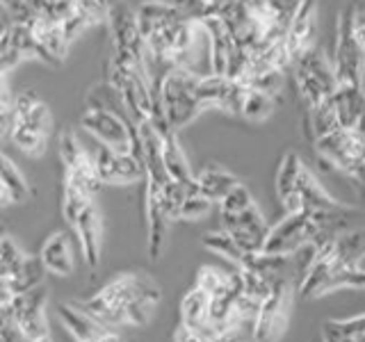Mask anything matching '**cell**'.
<instances>
[{
	"mask_svg": "<svg viewBox=\"0 0 365 342\" xmlns=\"http://www.w3.org/2000/svg\"><path fill=\"white\" fill-rule=\"evenodd\" d=\"M39 342H51V338H43V340H39Z\"/></svg>",
	"mask_w": 365,
	"mask_h": 342,
	"instance_id": "44",
	"label": "cell"
},
{
	"mask_svg": "<svg viewBox=\"0 0 365 342\" xmlns=\"http://www.w3.org/2000/svg\"><path fill=\"white\" fill-rule=\"evenodd\" d=\"M39 260L43 269L55 274V276H71L76 271V256L68 233L57 231L46 239L39 251Z\"/></svg>",
	"mask_w": 365,
	"mask_h": 342,
	"instance_id": "17",
	"label": "cell"
},
{
	"mask_svg": "<svg viewBox=\"0 0 365 342\" xmlns=\"http://www.w3.org/2000/svg\"><path fill=\"white\" fill-rule=\"evenodd\" d=\"M208 342H247V333L242 326H237V328H228L224 333L210 338Z\"/></svg>",
	"mask_w": 365,
	"mask_h": 342,
	"instance_id": "34",
	"label": "cell"
},
{
	"mask_svg": "<svg viewBox=\"0 0 365 342\" xmlns=\"http://www.w3.org/2000/svg\"><path fill=\"white\" fill-rule=\"evenodd\" d=\"M212 208V201H208L203 197L199 190H194L187 194V199L182 201V208H180V219H187V222H197L201 217H205Z\"/></svg>",
	"mask_w": 365,
	"mask_h": 342,
	"instance_id": "30",
	"label": "cell"
},
{
	"mask_svg": "<svg viewBox=\"0 0 365 342\" xmlns=\"http://www.w3.org/2000/svg\"><path fill=\"white\" fill-rule=\"evenodd\" d=\"M57 151H60V160L64 165V182L91 194V197H98L103 182L96 176L89 148L83 146L73 128H64L60 133V137H57Z\"/></svg>",
	"mask_w": 365,
	"mask_h": 342,
	"instance_id": "9",
	"label": "cell"
},
{
	"mask_svg": "<svg viewBox=\"0 0 365 342\" xmlns=\"http://www.w3.org/2000/svg\"><path fill=\"white\" fill-rule=\"evenodd\" d=\"M91 342H121V338H119L117 333H114V328H108L106 333L98 336L96 340H91Z\"/></svg>",
	"mask_w": 365,
	"mask_h": 342,
	"instance_id": "39",
	"label": "cell"
},
{
	"mask_svg": "<svg viewBox=\"0 0 365 342\" xmlns=\"http://www.w3.org/2000/svg\"><path fill=\"white\" fill-rule=\"evenodd\" d=\"M46 304H48V292H46L43 283L23 294H14V299H11L16 328L26 342H39L43 338H48Z\"/></svg>",
	"mask_w": 365,
	"mask_h": 342,
	"instance_id": "11",
	"label": "cell"
},
{
	"mask_svg": "<svg viewBox=\"0 0 365 342\" xmlns=\"http://www.w3.org/2000/svg\"><path fill=\"white\" fill-rule=\"evenodd\" d=\"M322 338H324V342H365V340H351L345 336H338L336 331H331L327 326H322Z\"/></svg>",
	"mask_w": 365,
	"mask_h": 342,
	"instance_id": "37",
	"label": "cell"
},
{
	"mask_svg": "<svg viewBox=\"0 0 365 342\" xmlns=\"http://www.w3.org/2000/svg\"><path fill=\"white\" fill-rule=\"evenodd\" d=\"M89 155L103 185H128V182L146 178L142 157H137L135 153L114 151V148L94 140V146L89 148Z\"/></svg>",
	"mask_w": 365,
	"mask_h": 342,
	"instance_id": "10",
	"label": "cell"
},
{
	"mask_svg": "<svg viewBox=\"0 0 365 342\" xmlns=\"http://www.w3.org/2000/svg\"><path fill=\"white\" fill-rule=\"evenodd\" d=\"M23 258H26V254H23V251L19 249V244L9 235H5L3 239H0V279L9 281L11 276H14V271L21 267Z\"/></svg>",
	"mask_w": 365,
	"mask_h": 342,
	"instance_id": "29",
	"label": "cell"
},
{
	"mask_svg": "<svg viewBox=\"0 0 365 342\" xmlns=\"http://www.w3.org/2000/svg\"><path fill=\"white\" fill-rule=\"evenodd\" d=\"M334 108L338 114L340 128H354L365 112L363 85H338L334 94Z\"/></svg>",
	"mask_w": 365,
	"mask_h": 342,
	"instance_id": "20",
	"label": "cell"
},
{
	"mask_svg": "<svg viewBox=\"0 0 365 342\" xmlns=\"http://www.w3.org/2000/svg\"><path fill=\"white\" fill-rule=\"evenodd\" d=\"M265 3L274 11V16H279L285 23V26H288L292 14L297 11V7L302 5V0H265Z\"/></svg>",
	"mask_w": 365,
	"mask_h": 342,
	"instance_id": "33",
	"label": "cell"
},
{
	"mask_svg": "<svg viewBox=\"0 0 365 342\" xmlns=\"http://www.w3.org/2000/svg\"><path fill=\"white\" fill-rule=\"evenodd\" d=\"M57 315H60L64 328L73 336L76 342H91L108 331V326H103L98 319L83 311L78 304H60L57 306Z\"/></svg>",
	"mask_w": 365,
	"mask_h": 342,
	"instance_id": "19",
	"label": "cell"
},
{
	"mask_svg": "<svg viewBox=\"0 0 365 342\" xmlns=\"http://www.w3.org/2000/svg\"><path fill=\"white\" fill-rule=\"evenodd\" d=\"M208 306H210V294L203 292L201 288H197V285H194V288L182 296V301H180V324L203 340H210Z\"/></svg>",
	"mask_w": 365,
	"mask_h": 342,
	"instance_id": "18",
	"label": "cell"
},
{
	"mask_svg": "<svg viewBox=\"0 0 365 342\" xmlns=\"http://www.w3.org/2000/svg\"><path fill=\"white\" fill-rule=\"evenodd\" d=\"M28 23L32 41L37 46V57L51 66H60L71 48V41L66 39L62 23H57L48 14H34Z\"/></svg>",
	"mask_w": 365,
	"mask_h": 342,
	"instance_id": "12",
	"label": "cell"
},
{
	"mask_svg": "<svg viewBox=\"0 0 365 342\" xmlns=\"http://www.w3.org/2000/svg\"><path fill=\"white\" fill-rule=\"evenodd\" d=\"M14 16H11L9 14V9L3 5V3H0V37H3V34L11 28V26H14Z\"/></svg>",
	"mask_w": 365,
	"mask_h": 342,
	"instance_id": "36",
	"label": "cell"
},
{
	"mask_svg": "<svg viewBox=\"0 0 365 342\" xmlns=\"http://www.w3.org/2000/svg\"><path fill=\"white\" fill-rule=\"evenodd\" d=\"M43 265L39 256H26L21 262V267L14 271V276H11L7 283H9V290L11 294H23L32 288H37L43 281Z\"/></svg>",
	"mask_w": 365,
	"mask_h": 342,
	"instance_id": "24",
	"label": "cell"
},
{
	"mask_svg": "<svg viewBox=\"0 0 365 342\" xmlns=\"http://www.w3.org/2000/svg\"><path fill=\"white\" fill-rule=\"evenodd\" d=\"M9 203H14V201H11V194L5 187V182L0 180V208H3V205H9Z\"/></svg>",
	"mask_w": 365,
	"mask_h": 342,
	"instance_id": "40",
	"label": "cell"
},
{
	"mask_svg": "<svg viewBox=\"0 0 365 342\" xmlns=\"http://www.w3.org/2000/svg\"><path fill=\"white\" fill-rule=\"evenodd\" d=\"M359 39H361V43L365 46V19L359 21Z\"/></svg>",
	"mask_w": 365,
	"mask_h": 342,
	"instance_id": "43",
	"label": "cell"
},
{
	"mask_svg": "<svg viewBox=\"0 0 365 342\" xmlns=\"http://www.w3.org/2000/svg\"><path fill=\"white\" fill-rule=\"evenodd\" d=\"M359 7L356 0H349L338 16L336 32V53H334V73L338 85H363L365 66V46L359 39Z\"/></svg>",
	"mask_w": 365,
	"mask_h": 342,
	"instance_id": "4",
	"label": "cell"
},
{
	"mask_svg": "<svg viewBox=\"0 0 365 342\" xmlns=\"http://www.w3.org/2000/svg\"><path fill=\"white\" fill-rule=\"evenodd\" d=\"M199 78L201 76L187 71V68L171 66L160 73V78L155 80L153 85L155 100L165 114L169 128L174 133L185 128L187 123H192L203 112L197 96Z\"/></svg>",
	"mask_w": 365,
	"mask_h": 342,
	"instance_id": "2",
	"label": "cell"
},
{
	"mask_svg": "<svg viewBox=\"0 0 365 342\" xmlns=\"http://www.w3.org/2000/svg\"><path fill=\"white\" fill-rule=\"evenodd\" d=\"M274 103H277V98H272L265 91L247 87L242 105H240V117L247 121H265L274 110Z\"/></svg>",
	"mask_w": 365,
	"mask_h": 342,
	"instance_id": "26",
	"label": "cell"
},
{
	"mask_svg": "<svg viewBox=\"0 0 365 342\" xmlns=\"http://www.w3.org/2000/svg\"><path fill=\"white\" fill-rule=\"evenodd\" d=\"M313 144L319 162L342 171L365 190V140L356 128H338Z\"/></svg>",
	"mask_w": 365,
	"mask_h": 342,
	"instance_id": "5",
	"label": "cell"
},
{
	"mask_svg": "<svg viewBox=\"0 0 365 342\" xmlns=\"http://www.w3.org/2000/svg\"><path fill=\"white\" fill-rule=\"evenodd\" d=\"M174 342H208V340H203V338H199L197 333H192L190 328H185V326H178V331H176V336H174Z\"/></svg>",
	"mask_w": 365,
	"mask_h": 342,
	"instance_id": "35",
	"label": "cell"
},
{
	"mask_svg": "<svg viewBox=\"0 0 365 342\" xmlns=\"http://www.w3.org/2000/svg\"><path fill=\"white\" fill-rule=\"evenodd\" d=\"M26 57H37V46L32 41L28 23H14L0 37V76L11 71Z\"/></svg>",
	"mask_w": 365,
	"mask_h": 342,
	"instance_id": "16",
	"label": "cell"
},
{
	"mask_svg": "<svg viewBox=\"0 0 365 342\" xmlns=\"http://www.w3.org/2000/svg\"><path fill=\"white\" fill-rule=\"evenodd\" d=\"M0 180L5 182V187L9 190L11 201L14 203H26L30 199V194H32L30 182L3 151H0Z\"/></svg>",
	"mask_w": 365,
	"mask_h": 342,
	"instance_id": "25",
	"label": "cell"
},
{
	"mask_svg": "<svg viewBox=\"0 0 365 342\" xmlns=\"http://www.w3.org/2000/svg\"><path fill=\"white\" fill-rule=\"evenodd\" d=\"M68 226H71V231L78 235L80 251H83L87 267H91V269L98 267L101 247H103V219H101L96 201L85 205V208L68 222Z\"/></svg>",
	"mask_w": 365,
	"mask_h": 342,
	"instance_id": "14",
	"label": "cell"
},
{
	"mask_svg": "<svg viewBox=\"0 0 365 342\" xmlns=\"http://www.w3.org/2000/svg\"><path fill=\"white\" fill-rule=\"evenodd\" d=\"M251 203H254V199H251L249 190L242 185V182H237V185L220 201V210H222V214H237L245 208H249Z\"/></svg>",
	"mask_w": 365,
	"mask_h": 342,
	"instance_id": "31",
	"label": "cell"
},
{
	"mask_svg": "<svg viewBox=\"0 0 365 342\" xmlns=\"http://www.w3.org/2000/svg\"><path fill=\"white\" fill-rule=\"evenodd\" d=\"M354 128H356V130L363 135V140H365V112L361 114V119H359V123H356V125H354Z\"/></svg>",
	"mask_w": 365,
	"mask_h": 342,
	"instance_id": "41",
	"label": "cell"
},
{
	"mask_svg": "<svg viewBox=\"0 0 365 342\" xmlns=\"http://www.w3.org/2000/svg\"><path fill=\"white\" fill-rule=\"evenodd\" d=\"M297 194L304 203V210H331L342 205L340 201H336L331 194L319 185L317 178L308 171L306 167L302 169L299 178H297Z\"/></svg>",
	"mask_w": 365,
	"mask_h": 342,
	"instance_id": "22",
	"label": "cell"
},
{
	"mask_svg": "<svg viewBox=\"0 0 365 342\" xmlns=\"http://www.w3.org/2000/svg\"><path fill=\"white\" fill-rule=\"evenodd\" d=\"M11 299H14V294H11V290H9V283L5 279H0V306L9 304Z\"/></svg>",
	"mask_w": 365,
	"mask_h": 342,
	"instance_id": "38",
	"label": "cell"
},
{
	"mask_svg": "<svg viewBox=\"0 0 365 342\" xmlns=\"http://www.w3.org/2000/svg\"><path fill=\"white\" fill-rule=\"evenodd\" d=\"M53 133V114L48 105L32 91H23L11 105L9 140L19 146L21 153L41 157L48 148Z\"/></svg>",
	"mask_w": 365,
	"mask_h": 342,
	"instance_id": "3",
	"label": "cell"
},
{
	"mask_svg": "<svg viewBox=\"0 0 365 342\" xmlns=\"http://www.w3.org/2000/svg\"><path fill=\"white\" fill-rule=\"evenodd\" d=\"M80 125L94 137L96 142L106 144L114 151L121 153H135L142 157L140 148V137H137V128L130 119L121 117L119 112H114L108 105H98V103H89L87 110L80 117Z\"/></svg>",
	"mask_w": 365,
	"mask_h": 342,
	"instance_id": "7",
	"label": "cell"
},
{
	"mask_svg": "<svg viewBox=\"0 0 365 342\" xmlns=\"http://www.w3.org/2000/svg\"><path fill=\"white\" fill-rule=\"evenodd\" d=\"M11 105H14V98L9 96V89H7V83H5V76H0V140H3L5 135L9 137Z\"/></svg>",
	"mask_w": 365,
	"mask_h": 342,
	"instance_id": "32",
	"label": "cell"
},
{
	"mask_svg": "<svg viewBox=\"0 0 365 342\" xmlns=\"http://www.w3.org/2000/svg\"><path fill=\"white\" fill-rule=\"evenodd\" d=\"M315 28H317V3L315 0H302V5L297 7L292 14L288 30H285V51H288L290 62H294L304 51H308L315 39Z\"/></svg>",
	"mask_w": 365,
	"mask_h": 342,
	"instance_id": "15",
	"label": "cell"
},
{
	"mask_svg": "<svg viewBox=\"0 0 365 342\" xmlns=\"http://www.w3.org/2000/svg\"><path fill=\"white\" fill-rule=\"evenodd\" d=\"M98 3H101V5H103V7H106V9H108V11H110V9H112V7H117V5H119V3H121V0H98Z\"/></svg>",
	"mask_w": 365,
	"mask_h": 342,
	"instance_id": "42",
	"label": "cell"
},
{
	"mask_svg": "<svg viewBox=\"0 0 365 342\" xmlns=\"http://www.w3.org/2000/svg\"><path fill=\"white\" fill-rule=\"evenodd\" d=\"M247 87L237 80H231L228 76L222 73H208L199 78L197 85V96L203 110L217 108L224 112H231L240 117V105H242Z\"/></svg>",
	"mask_w": 365,
	"mask_h": 342,
	"instance_id": "13",
	"label": "cell"
},
{
	"mask_svg": "<svg viewBox=\"0 0 365 342\" xmlns=\"http://www.w3.org/2000/svg\"><path fill=\"white\" fill-rule=\"evenodd\" d=\"M194 180H197L199 192L208 201H212V203H220L226 197V194L240 182V178L233 176L231 171H226L222 167H215V165L201 169L199 174L194 176Z\"/></svg>",
	"mask_w": 365,
	"mask_h": 342,
	"instance_id": "21",
	"label": "cell"
},
{
	"mask_svg": "<svg viewBox=\"0 0 365 342\" xmlns=\"http://www.w3.org/2000/svg\"><path fill=\"white\" fill-rule=\"evenodd\" d=\"M292 281L290 276L272 279V290L260 304V311L251 324V338L254 342H279L285 326H288V313L292 304Z\"/></svg>",
	"mask_w": 365,
	"mask_h": 342,
	"instance_id": "8",
	"label": "cell"
},
{
	"mask_svg": "<svg viewBox=\"0 0 365 342\" xmlns=\"http://www.w3.org/2000/svg\"><path fill=\"white\" fill-rule=\"evenodd\" d=\"M201 242H203V247L208 249V251H212V254L222 256L226 260H231L233 265H240V260H242V256H245L242 249L235 244V239L228 235L224 228H220V231L205 233Z\"/></svg>",
	"mask_w": 365,
	"mask_h": 342,
	"instance_id": "28",
	"label": "cell"
},
{
	"mask_svg": "<svg viewBox=\"0 0 365 342\" xmlns=\"http://www.w3.org/2000/svg\"><path fill=\"white\" fill-rule=\"evenodd\" d=\"M160 301V288L142 274H123L78 306L108 328L146 326Z\"/></svg>",
	"mask_w": 365,
	"mask_h": 342,
	"instance_id": "1",
	"label": "cell"
},
{
	"mask_svg": "<svg viewBox=\"0 0 365 342\" xmlns=\"http://www.w3.org/2000/svg\"><path fill=\"white\" fill-rule=\"evenodd\" d=\"M297 91H299L302 100L308 108H317L322 103L331 100L336 94L338 80L334 73V64H331L324 53L311 46L308 51H304L290 66Z\"/></svg>",
	"mask_w": 365,
	"mask_h": 342,
	"instance_id": "6",
	"label": "cell"
},
{
	"mask_svg": "<svg viewBox=\"0 0 365 342\" xmlns=\"http://www.w3.org/2000/svg\"><path fill=\"white\" fill-rule=\"evenodd\" d=\"M363 256H365V242H363Z\"/></svg>",
	"mask_w": 365,
	"mask_h": 342,
	"instance_id": "45",
	"label": "cell"
},
{
	"mask_svg": "<svg viewBox=\"0 0 365 342\" xmlns=\"http://www.w3.org/2000/svg\"><path fill=\"white\" fill-rule=\"evenodd\" d=\"M304 169V162L302 157L297 155L294 151L285 153L281 157V165H279V171H277V194H279V201L288 199L290 194L297 190V178H299Z\"/></svg>",
	"mask_w": 365,
	"mask_h": 342,
	"instance_id": "27",
	"label": "cell"
},
{
	"mask_svg": "<svg viewBox=\"0 0 365 342\" xmlns=\"http://www.w3.org/2000/svg\"><path fill=\"white\" fill-rule=\"evenodd\" d=\"M163 165H165V171L169 174L171 180H178V182L194 180V174L190 171V165H187V157L182 153L174 130L163 135Z\"/></svg>",
	"mask_w": 365,
	"mask_h": 342,
	"instance_id": "23",
	"label": "cell"
}]
</instances>
